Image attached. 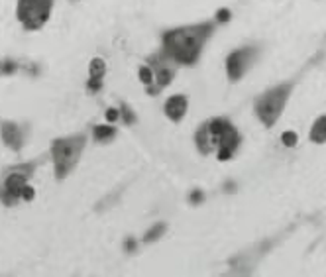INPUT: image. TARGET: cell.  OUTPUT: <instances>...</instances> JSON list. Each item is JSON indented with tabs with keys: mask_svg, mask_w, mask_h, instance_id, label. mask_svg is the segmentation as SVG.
<instances>
[{
	"mask_svg": "<svg viewBox=\"0 0 326 277\" xmlns=\"http://www.w3.org/2000/svg\"><path fill=\"white\" fill-rule=\"evenodd\" d=\"M214 32V24L203 22L169 30L163 34V53L179 65H195Z\"/></svg>",
	"mask_w": 326,
	"mask_h": 277,
	"instance_id": "6da1fadb",
	"label": "cell"
},
{
	"mask_svg": "<svg viewBox=\"0 0 326 277\" xmlns=\"http://www.w3.org/2000/svg\"><path fill=\"white\" fill-rule=\"evenodd\" d=\"M195 142L203 156L216 154L220 162H228V160H232L236 150L240 148L242 136L230 120L212 118V120H207L197 130Z\"/></svg>",
	"mask_w": 326,
	"mask_h": 277,
	"instance_id": "7a4b0ae2",
	"label": "cell"
},
{
	"mask_svg": "<svg viewBox=\"0 0 326 277\" xmlns=\"http://www.w3.org/2000/svg\"><path fill=\"white\" fill-rule=\"evenodd\" d=\"M85 144H87L85 134H73L67 138L55 140L51 144V158H53L57 179H65L75 169V165H77L83 150H85Z\"/></svg>",
	"mask_w": 326,
	"mask_h": 277,
	"instance_id": "3957f363",
	"label": "cell"
},
{
	"mask_svg": "<svg viewBox=\"0 0 326 277\" xmlns=\"http://www.w3.org/2000/svg\"><path fill=\"white\" fill-rule=\"evenodd\" d=\"M293 85L291 83H283L277 85L273 89H269L267 92H263L256 102V112L257 118L265 124V126H273L277 120H279L281 112L289 100V94H291Z\"/></svg>",
	"mask_w": 326,
	"mask_h": 277,
	"instance_id": "277c9868",
	"label": "cell"
},
{
	"mask_svg": "<svg viewBox=\"0 0 326 277\" xmlns=\"http://www.w3.org/2000/svg\"><path fill=\"white\" fill-rule=\"evenodd\" d=\"M36 163H28L22 167H14L6 177L4 181L0 183V201L6 205V207H14L22 201V191L26 187L28 177L32 175Z\"/></svg>",
	"mask_w": 326,
	"mask_h": 277,
	"instance_id": "5b68a950",
	"label": "cell"
},
{
	"mask_svg": "<svg viewBox=\"0 0 326 277\" xmlns=\"http://www.w3.org/2000/svg\"><path fill=\"white\" fill-rule=\"evenodd\" d=\"M53 0H18L16 16L26 30H40L49 20Z\"/></svg>",
	"mask_w": 326,
	"mask_h": 277,
	"instance_id": "8992f818",
	"label": "cell"
},
{
	"mask_svg": "<svg viewBox=\"0 0 326 277\" xmlns=\"http://www.w3.org/2000/svg\"><path fill=\"white\" fill-rule=\"evenodd\" d=\"M257 47H242V49H236L228 55L226 59V71H228V77L230 81H240L246 71L252 67V63L256 61L257 57Z\"/></svg>",
	"mask_w": 326,
	"mask_h": 277,
	"instance_id": "52a82bcc",
	"label": "cell"
},
{
	"mask_svg": "<svg viewBox=\"0 0 326 277\" xmlns=\"http://www.w3.org/2000/svg\"><path fill=\"white\" fill-rule=\"evenodd\" d=\"M173 59H169L165 53H155L147 59V63L155 69V79H157V85L155 87H147V92L149 94H157L161 91L163 87H167L175 75V63H171Z\"/></svg>",
	"mask_w": 326,
	"mask_h": 277,
	"instance_id": "ba28073f",
	"label": "cell"
},
{
	"mask_svg": "<svg viewBox=\"0 0 326 277\" xmlns=\"http://www.w3.org/2000/svg\"><path fill=\"white\" fill-rule=\"evenodd\" d=\"M2 140L8 148H12L14 152H18L24 146V134L18 124L14 122H2Z\"/></svg>",
	"mask_w": 326,
	"mask_h": 277,
	"instance_id": "9c48e42d",
	"label": "cell"
},
{
	"mask_svg": "<svg viewBox=\"0 0 326 277\" xmlns=\"http://www.w3.org/2000/svg\"><path fill=\"white\" fill-rule=\"evenodd\" d=\"M185 112H187V98L183 94H175V96H171L165 102V114H167L169 120L179 122V120H183Z\"/></svg>",
	"mask_w": 326,
	"mask_h": 277,
	"instance_id": "30bf717a",
	"label": "cell"
},
{
	"mask_svg": "<svg viewBox=\"0 0 326 277\" xmlns=\"http://www.w3.org/2000/svg\"><path fill=\"white\" fill-rule=\"evenodd\" d=\"M104 71H106V63H104V59H100V57H94L93 61H91V79H89V91H100V87H102V77H104Z\"/></svg>",
	"mask_w": 326,
	"mask_h": 277,
	"instance_id": "8fae6325",
	"label": "cell"
},
{
	"mask_svg": "<svg viewBox=\"0 0 326 277\" xmlns=\"http://www.w3.org/2000/svg\"><path fill=\"white\" fill-rule=\"evenodd\" d=\"M310 140H312L314 144H324L326 142V116H320V118L314 122L312 130H310Z\"/></svg>",
	"mask_w": 326,
	"mask_h": 277,
	"instance_id": "7c38bea8",
	"label": "cell"
},
{
	"mask_svg": "<svg viewBox=\"0 0 326 277\" xmlns=\"http://www.w3.org/2000/svg\"><path fill=\"white\" fill-rule=\"evenodd\" d=\"M94 140L98 142H108L116 136V130L112 126H94Z\"/></svg>",
	"mask_w": 326,
	"mask_h": 277,
	"instance_id": "4fadbf2b",
	"label": "cell"
},
{
	"mask_svg": "<svg viewBox=\"0 0 326 277\" xmlns=\"http://www.w3.org/2000/svg\"><path fill=\"white\" fill-rule=\"evenodd\" d=\"M163 232H165V224H155L151 230L145 234V238H143V240H145V242H153V240H157V238L161 236Z\"/></svg>",
	"mask_w": 326,
	"mask_h": 277,
	"instance_id": "5bb4252c",
	"label": "cell"
},
{
	"mask_svg": "<svg viewBox=\"0 0 326 277\" xmlns=\"http://www.w3.org/2000/svg\"><path fill=\"white\" fill-rule=\"evenodd\" d=\"M140 81L143 83V85H151V81H153V73H151V69L147 67V65H143V67H140Z\"/></svg>",
	"mask_w": 326,
	"mask_h": 277,
	"instance_id": "9a60e30c",
	"label": "cell"
},
{
	"mask_svg": "<svg viewBox=\"0 0 326 277\" xmlns=\"http://www.w3.org/2000/svg\"><path fill=\"white\" fill-rule=\"evenodd\" d=\"M281 140H283V144H285V146L293 148V146L297 144V134H295V132H283Z\"/></svg>",
	"mask_w": 326,
	"mask_h": 277,
	"instance_id": "2e32d148",
	"label": "cell"
},
{
	"mask_svg": "<svg viewBox=\"0 0 326 277\" xmlns=\"http://www.w3.org/2000/svg\"><path fill=\"white\" fill-rule=\"evenodd\" d=\"M120 114L124 116V122H126V124H132V122L136 120L134 112H132V110H130V108H128L126 104H122V108H120Z\"/></svg>",
	"mask_w": 326,
	"mask_h": 277,
	"instance_id": "e0dca14e",
	"label": "cell"
},
{
	"mask_svg": "<svg viewBox=\"0 0 326 277\" xmlns=\"http://www.w3.org/2000/svg\"><path fill=\"white\" fill-rule=\"evenodd\" d=\"M189 201H191L193 205H201V203L205 201V195H203L201 191H193V193L189 195Z\"/></svg>",
	"mask_w": 326,
	"mask_h": 277,
	"instance_id": "ac0fdd59",
	"label": "cell"
},
{
	"mask_svg": "<svg viewBox=\"0 0 326 277\" xmlns=\"http://www.w3.org/2000/svg\"><path fill=\"white\" fill-rule=\"evenodd\" d=\"M16 69H18V65H16L14 61H6V63H2V69H0V73H4V75H12Z\"/></svg>",
	"mask_w": 326,
	"mask_h": 277,
	"instance_id": "d6986e66",
	"label": "cell"
},
{
	"mask_svg": "<svg viewBox=\"0 0 326 277\" xmlns=\"http://www.w3.org/2000/svg\"><path fill=\"white\" fill-rule=\"evenodd\" d=\"M216 20H218V22H228V20H230V10L220 8V10L216 12Z\"/></svg>",
	"mask_w": 326,
	"mask_h": 277,
	"instance_id": "ffe728a7",
	"label": "cell"
},
{
	"mask_svg": "<svg viewBox=\"0 0 326 277\" xmlns=\"http://www.w3.org/2000/svg\"><path fill=\"white\" fill-rule=\"evenodd\" d=\"M34 195H36V193H34V189L26 185V187H24V191H22V201H32V199H34Z\"/></svg>",
	"mask_w": 326,
	"mask_h": 277,
	"instance_id": "44dd1931",
	"label": "cell"
},
{
	"mask_svg": "<svg viewBox=\"0 0 326 277\" xmlns=\"http://www.w3.org/2000/svg\"><path fill=\"white\" fill-rule=\"evenodd\" d=\"M118 116H120V110H116V108H108L106 120H108V122H114V120H118Z\"/></svg>",
	"mask_w": 326,
	"mask_h": 277,
	"instance_id": "7402d4cb",
	"label": "cell"
},
{
	"mask_svg": "<svg viewBox=\"0 0 326 277\" xmlns=\"http://www.w3.org/2000/svg\"><path fill=\"white\" fill-rule=\"evenodd\" d=\"M134 246H136V244H134V240H128V242H126V248H128V250H130V248L134 250Z\"/></svg>",
	"mask_w": 326,
	"mask_h": 277,
	"instance_id": "603a6c76",
	"label": "cell"
},
{
	"mask_svg": "<svg viewBox=\"0 0 326 277\" xmlns=\"http://www.w3.org/2000/svg\"><path fill=\"white\" fill-rule=\"evenodd\" d=\"M0 69H2V63H0Z\"/></svg>",
	"mask_w": 326,
	"mask_h": 277,
	"instance_id": "cb8c5ba5",
	"label": "cell"
}]
</instances>
